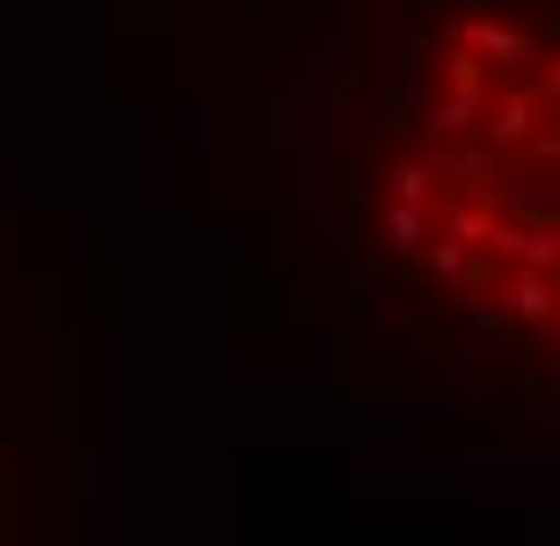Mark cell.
<instances>
[{"mask_svg":"<svg viewBox=\"0 0 560 546\" xmlns=\"http://www.w3.org/2000/svg\"><path fill=\"white\" fill-rule=\"evenodd\" d=\"M510 306H517L524 321H539V314H553V277H546V270H524L517 284H510Z\"/></svg>","mask_w":560,"mask_h":546,"instance_id":"1","label":"cell"},{"mask_svg":"<svg viewBox=\"0 0 560 546\" xmlns=\"http://www.w3.org/2000/svg\"><path fill=\"white\" fill-rule=\"evenodd\" d=\"M422 233H430L422 205H394L386 211V241H394V248H422Z\"/></svg>","mask_w":560,"mask_h":546,"instance_id":"2","label":"cell"},{"mask_svg":"<svg viewBox=\"0 0 560 546\" xmlns=\"http://www.w3.org/2000/svg\"><path fill=\"white\" fill-rule=\"evenodd\" d=\"M394 197H400V205H430V197H436V189H430V169H422V161L394 169Z\"/></svg>","mask_w":560,"mask_h":546,"instance_id":"3","label":"cell"}]
</instances>
